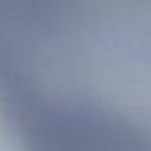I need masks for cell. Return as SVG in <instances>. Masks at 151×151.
<instances>
[{"instance_id":"cell-1","label":"cell","mask_w":151,"mask_h":151,"mask_svg":"<svg viewBox=\"0 0 151 151\" xmlns=\"http://www.w3.org/2000/svg\"><path fill=\"white\" fill-rule=\"evenodd\" d=\"M23 130L33 151H149L128 128L94 113L44 107Z\"/></svg>"}]
</instances>
